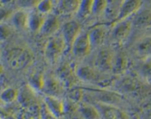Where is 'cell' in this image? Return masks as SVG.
Segmentation results:
<instances>
[{
	"mask_svg": "<svg viewBox=\"0 0 151 119\" xmlns=\"http://www.w3.org/2000/svg\"><path fill=\"white\" fill-rule=\"evenodd\" d=\"M6 60L8 66L13 70H22L30 66L34 60L29 49L24 47H14L7 51Z\"/></svg>",
	"mask_w": 151,
	"mask_h": 119,
	"instance_id": "cell-1",
	"label": "cell"
},
{
	"mask_svg": "<svg viewBox=\"0 0 151 119\" xmlns=\"http://www.w3.org/2000/svg\"><path fill=\"white\" fill-rule=\"evenodd\" d=\"M109 37L116 44H122L129 37L134 26L131 18L110 25Z\"/></svg>",
	"mask_w": 151,
	"mask_h": 119,
	"instance_id": "cell-2",
	"label": "cell"
},
{
	"mask_svg": "<svg viewBox=\"0 0 151 119\" xmlns=\"http://www.w3.org/2000/svg\"><path fill=\"white\" fill-rule=\"evenodd\" d=\"M144 0H122L117 9L114 20L110 25L133 17L142 7Z\"/></svg>",
	"mask_w": 151,
	"mask_h": 119,
	"instance_id": "cell-3",
	"label": "cell"
},
{
	"mask_svg": "<svg viewBox=\"0 0 151 119\" xmlns=\"http://www.w3.org/2000/svg\"><path fill=\"white\" fill-rule=\"evenodd\" d=\"M66 48V45L61 35L51 37L48 39L44 48L46 58L50 63H55L58 60Z\"/></svg>",
	"mask_w": 151,
	"mask_h": 119,
	"instance_id": "cell-4",
	"label": "cell"
},
{
	"mask_svg": "<svg viewBox=\"0 0 151 119\" xmlns=\"http://www.w3.org/2000/svg\"><path fill=\"white\" fill-rule=\"evenodd\" d=\"M115 52L109 47H100L94 59V68L102 73L112 72Z\"/></svg>",
	"mask_w": 151,
	"mask_h": 119,
	"instance_id": "cell-5",
	"label": "cell"
},
{
	"mask_svg": "<svg viewBox=\"0 0 151 119\" xmlns=\"http://www.w3.org/2000/svg\"><path fill=\"white\" fill-rule=\"evenodd\" d=\"M81 24L76 20H69L65 22L61 27V36L66 45V48H72L74 42L82 32Z\"/></svg>",
	"mask_w": 151,
	"mask_h": 119,
	"instance_id": "cell-6",
	"label": "cell"
},
{
	"mask_svg": "<svg viewBox=\"0 0 151 119\" xmlns=\"http://www.w3.org/2000/svg\"><path fill=\"white\" fill-rule=\"evenodd\" d=\"M91 49L92 46L88 38V31H82L75 41L70 50L76 57L83 58L91 52Z\"/></svg>",
	"mask_w": 151,
	"mask_h": 119,
	"instance_id": "cell-7",
	"label": "cell"
},
{
	"mask_svg": "<svg viewBox=\"0 0 151 119\" xmlns=\"http://www.w3.org/2000/svg\"><path fill=\"white\" fill-rule=\"evenodd\" d=\"M109 33V29L106 24H97L88 30V38L93 48L103 46Z\"/></svg>",
	"mask_w": 151,
	"mask_h": 119,
	"instance_id": "cell-8",
	"label": "cell"
},
{
	"mask_svg": "<svg viewBox=\"0 0 151 119\" xmlns=\"http://www.w3.org/2000/svg\"><path fill=\"white\" fill-rule=\"evenodd\" d=\"M60 27V23L58 16L52 13L46 16L39 33L43 36L50 38L56 35Z\"/></svg>",
	"mask_w": 151,
	"mask_h": 119,
	"instance_id": "cell-9",
	"label": "cell"
},
{
	"mask_svg": "<svg viewBox=\"0 0 151 119\" xmlns=\"http://www.w3.org/2000/svg\"><path fill=\"white\" fill-rule=\"evenodd\" d=\"M134 52L142 61L151 59V35H145L134 44Z\"/></svg>",
	"mask_w": 151,
	"mask_h": 119,
	"instance_id": "cell-10",
	"label": "cell"
},
{
	"mask_svg": "<svg viewBox=\"0 0 151 119\" xmlns=\"http://www.w3.org/2000/svg\"><path fill=\"white\" fill-rule=\"evenodd\" d=\"M82 0H58L57 2L58 11L64 16L78 14Z\"/></svg>",
	"mask_w": 151,
	"mask_h": 119,
	"instance_id": "cell-11",
	"label": "cell"
},
{
	"mask_svg": "<svg viewBox=\"0 0 151 119\" xmlns=\"http://www.w3.org/2000/svg\"><path fill=\"white\" fill-rule=\"evenodd\" d=\"M102 72L99 71L97 68L86 65H81L75 69V74L80 79L87 82H97L100 80Z\"/></svg>",
	"mask_w": 151,
	"mask_h": 119,
	"instance_id": "cell-12",
	"label": "cell"
},
{
	"mask_svg": "<svg viewBox=\"0 0 151 119\" xmlns=\"http://www.w3.org/2000/svg\"><path fill=\"white\" fill-rule=\"evenodd\" d=\"M29 11L23 10H14L9 19L10 25L19 29H27V22Z\"/></svg>",
	"mask_w": 151,
	"mask_h": 119,
	"instance_id": "cell-13",
	"label": "cell"
},
{
	"mask_svg": "<svg viewBox=\"0 0 151 119\" xmlns=\"http://www.w3.org/2000/svg\"><path fill=\"white\" fill-rule=\"evenodd\" d=\"M132 19L133 25L139 28H146L151 26V10L149 8H142L134 15Z\"/></svg>",
	"mask_w": 151,
	"mask_h": 119,
	"instance_id": "cell-14",
	"label": "cell"
},
{
	"mask_svg": "<svg viewBox=\"0 0 151 119\" xmlns=\"http://www.w3.org/2000/svg\"><path fill=\"white\" fill-rule=\"evenodd\" d=\"M45 17L46 16L40 13L35 9L29 11L27 29H29L31 32H39L40 29L44 24Z\"/></svg>",
	"mask_w": 151,
	"mask_h": 119,
	"instance_id": "cell-15",
	"label": "cell"
},
{
	"mask_svg": "<svg viewBox=\"0 0 151 119\" xmlns=\"http://www.w3.org/2000/svg\"><path fill=\"white\" fill-rule=\"evenodd\" d=\"M128 60L125 54L122 52L115 53L112 72L114 73H122L127 68Z\"/></svg>",
	"mask_w": 151,
	"mask_h": 119,
	"instance_id": "cell-16",
	"label": "cell"
},
{
	"mask_svg": "<svg viewBox=\"0 0 151 119\" xmlns=\"http://www.w3.org/2000/svg\"><path fill=\"white\" fill-rule=\"evenodd\" d=\"M18 96H19V93L17 90L11 87L4 88L0 93V100L6 104L13 102L17 99Z\"/></svg>",
	"mask_w": 151,
	"mask_h": 119,
	"instance_id": "cell-17",
	"label": "cell"
},
{
	"mask_svg": "<svg viewBox=\"0 0 151 119\" xmlns=\"http://www.w3.org/2000/svg\"><path fill=\"white\" fill-rule=\"evenodd\" d=\"M54 5L52 0H39L35 9L41 14L47 16L52 13Z\"/></svg>",
	"mask_w": 151,
	"mask_h": 119,
	"instance_id": "cell-18",
	"label": "cell"
},
{
	"mask_svg": "<svg viewBox=\"0 0 151 119\" xmlns=\"http://www.w3.org/2000/svg\"><path fill=\"white\" fill-rule=\"evenodd\" d=\"M94 0H82L81 7L78 13V16L81 19H86L92 15Z\"/></svg>",
	"mask_w": 151,
	"mask_h": 119,
	"instance_id": "cell-19",
	"label": "cell"
},
{
	"mask_svg": "<svg viewBox=\"0 0 151 119\" xmlns=\"http://www.w3.org/2000/svg\"><path fill=\"white\" fill-rule=\"evenodd\" d=\"M109 5V0H94L92 15L95 16H100L105 14Z\"/></svg>",
	"mask_w": 151,
	"mask_h": 119,
	"instance_id": "cell-20",
	"label": "cell"
},
{
	"mask_svg": "<svg viewBox=\"0 0 151 119\" xmlns=\"http://www.w3.org/2000/svg\"><path fill=\"white\" fill-rule=\"evenodd\" d=\"M39 0H14L15 5L19 10L30 11L36 7Z\"/></svg>",
	"mask_w": 151,
	"mask_h": 119,
	"instance_id": "cell-21",
	"label": "cell"
},
{
	"mask_svg": "<svg viewBox=\"0 0 151 119\" xmlns=\"http://www.w3.org/2000/svg\"><path fill=\"white\" fill-rule=\"evenodd\" d=\"M103 115L106 119H124L122 113L113 107H104L103 108Z\"/></svg>",
	"mask_w": 151,
	"mask_h": 119,
	"instance_id": "cell-22",
	"label": "cell"
},
{
	"mask_svg": "<svg viewBox=\"0 0 151 119\" xmlns=\"http://www.w3.org/2000/svg\"><path fill=\"white\" fill-rule=\"evenodd\" d=\"M12 35V26L6 22L0 23V43L8 40Z\"/></svg>",
	"mask_w": 151,
	"mask_h": 119,
	"instance_id": "cell-23",
	"label": "cell"
},
{
	"mask_svg": "<svg viewBox=\"0 0 151 119\" xmlns=\"http://www.w3.org/2000/svg\"><path fill=\"white\" fill-rule=\"evenodd\" d=\"M60 76L61 79H63L65 83H71V82L72 81V79H73L74 73L73 71H72L71 69L69 68V67H66V66H63L61 68L60 71Z\"/></svg>",
	"mask_w": 151,
	"mask_h": 119,
	"instance_id": "cell-24",
	"label": "cell"
},
{
	"mask_svg": "<svg viewBox=\"0 0 151 119\" xmlns=\"http://www.w3.org/2000/svg\"><path fill=\"white\" fill-rule=\"evenodd\" d=\"M13 11L14 10H11L10 7L4 5H0V23H3V22H5L6 21H8Z\"/></svg>",
	"mask_w": 151,
	"mask_h": 119,
	"instance_id": "cell-25",
	"label": "cell"
},
{
	"mask_svg": "<svg viewBox=\"0 0 151 119\" xmlns=\"http://www.w3.org/2000/svg\"><path fill=\"white\" fill-rule=\"evenodd\" d=\"M142 68V73L143 76L145 77L146 79L151 82V59L144 61Z\"/></svg>",
	"mask_w": 151,
	"mask_h": 119,
	"instance_id": "cell-26",
	"label": "cell"
},
{
	"mask_svg": "<svg viewBox=\"0 0 151 119\" xmlns=\"http://www.w3.org/2000/svg\"><path fill=\"white\" fill-rule=\"evenodd\" d=\"M121 1H122V0H111V5L110 7H108L107 9L112 8L113 10H116V13H117L118 7H119ZM107 9H106V10H107Z\"/></svg>",
	"mask_w": 151,
	"mask_h": 119,
	"instance_id": "cell-27",
	"label": "cell"
},
{
	"mask_svg": "<svg viewBox=\"0 0 151 119\" xmlns=\"http://www.w3.org/2000/svg\"><path fill=\"white\" fill-rule=\"evenodd\" d=\"M3 71H4V69H3L2 66H1V65L0 64V76H1V75H2V73H3Z\"/></svg>",
	"mask_w": 151,
	"mask_h": 119,
	"instance_id": "cell-28",
	"label": "cell"
},
{
	"mask_svg": "<svg viewBox=\"0 0 151 119\" xmlns=\"http://www.w3.org/2000/svg\"><path fill=\"white\" fill-rule=\"evenodd\" d=\"M52 1H54L55 4H57V2H58V0H52Z\"/></svg>",
	"mask_w": 151,
	"mask_h": 119,
	"instance_id": "cell-29",
	"label": "cell"
}]
</instances>
